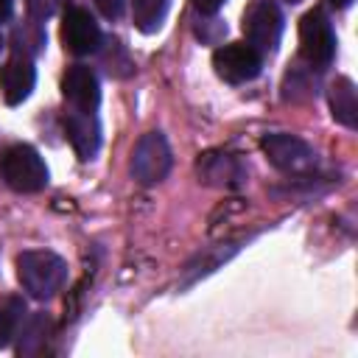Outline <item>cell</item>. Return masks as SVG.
<instances>
[{
    "instance_id": "obj_20",
    "label": "cell",
    "mask_w": 358,
    "mask_h": 358,
    "mask_svg": "<svg viewBox=\"0 0 358 358\" xmlns=\"http://www.w3.org/2000/svg\"><path fill=\"white\" fill-rule=\"evenodd\" d=\"M190 3H193V8L199 14H215L224 6V0H190Z\"/></svg>"
},
{
    "instance_id": "obj_2",
    "label": "cell",
    "mask_w": 358,
    "mask_h": 358,
    "mask_svg": "<svg viewBox=\"0 0 358 358\" xmlns=\"http://www.w3.org/2000/svg\"><path fill=\"white\" fill-rule=\"evenodd\" d=\"M0 173L17 193H39L48 185V165L36 148L14 143L0 154Z\"/></svg>"
},
{
    "instance_id": "obj_7",
    "label": "cell",
    "mask_w": 358,
    "mask_h": 358,
    "mask_svg": "<svg viewBox=\"0 0 358 358\" xmlns=\"http://www.w3.org/2000/svg\"><path fill=\"white\" fill-rule=\"evenodd\" d=\"M213 67H215V76L221 81H227V84H246V81L257 78V73L263 67V53H257L246 42H229V45L215 48Z\"/></svg>"
},
{
    "instance_id": "obj_9",
    "label": "cell",
    "mask_w": 358,
    "mask_h": 358,
    "mask_svg": "<svg viewBox=\"0 0 358 358\" xmlns=\"http://www.w3.org/2000/svg\"><path fill=\"white\" fill-rule=\"evenodd\" d=\"M62 95L70 103V109H76V112H95L98 103H101L98 76L90 67H84V64L67 67V73L62 78Z\"/></svg>"
},
{
    "instance_id": "obj_5",
    "label": "cell",
    "mask_w": 358,
    "mask_h": 358,
    "mask_svg": "<svg viewBox=\"0 0 358 358\" xmlns=\"http://www.w3.org/2000/svg\"><path fill=\"white\" fill-rule=\"evenodd\" d=\"M246 45H252L257 53H274L282 36V14L268 0H255L241 20Z\"/></svg>"
},
{
    "instance_id": "obj_24",
    "label": "cell",
    "mask_w": 358,
    "mask_h": 358,
    "mask_svg": "<svg viewBox=\"0 0 358 358\" xmlns=\"http://www.w3.org/2000/svg\"><path fill=\"white\" fill-rule=\"evenodd\" d=\"M285 3H299V0H285Z\"/></svg>"
},
{
    "instance_id": "obj_15",
    "label": "cell",
    "mask_w": 358,
    "mask_h": 358,
    "mask_svg": "<svg viewBox=\"0 0 358 358\" xmlns=\"http://www.w3.org/2000/svg\"><path fill=\"white\" fill-rule=\"evenodd\" d=\"M22 319H25L22 296H3L0 299V347H8L14 341Z\"/></svg>"
},
{
    "instance_id": "obj_1",
    "label": "cell",
    "mask_w": 358,
    "mask_h": 358,
    "mask_svg": "<svg viewBox=\"0 0 358 358\" xmlns=\"http://www.w3.org/2000/svg\"><path fill=\"white\" fill-rule=\"evenodd\" d=\"M17 280L34 299H50L67 282V263L56 252H22L17 257Z\"/></svg>"
},
{
    "instance_id": "obj_11",
    "label": "cell",
    "mask_w": 358,
    "mask_h": 358,
    "mask_svg": "<svg viewBox=\"0 0 358 358\" xmlns=\"http://www.w3.org/2000/svg\"><path fill=\"white\" fill-rule=\"evenodd\" d=\"M34 84H36V70H34L31 59L14 56L11 62H6L0 67V95H3V101L8 106L22 103L31 95Z\"/></svg>"
},
{
    "instance_id": "obj_19",
    "label": "cell",
    "mask_w": 358,
    "mask_h": 358,
    "mask_svg": "<svg viewBox=\"0 0 358 358\" xmlns=\"http://www.w3.org/2000/svg\"><path fill=\"white\" fill-rule=\"evenodd\" d=\"M95 6L101 8V14L106 20H117L120 11H123V0H95Z\"/></svg>"
},
{
    "instance_id": "obj_3",
    "label": "cell",
    "mask_w": 358,
    "mask_h": 358,
    "mask_svg": "<svg viewBox=\"0 0 358 358\" xmlns=\"http://www.w3.org/2000/svg\"><path fill=\"white\" fill-rule=\"evenodd\" d=\"M299 53L316 70H324L333 62L336 34H333V25L322 8H313L299 20Z\"/></svg>"
},
{
    "instance_id": "obj_21",
    "label": "cell",
    "mask_w": 358,
    "mask_h": 358,
    "mask_svg": "<svg viewBox=\"0 0 358 358\" xmlns=\"http://www.w3.org/2000/svg\"><path fill=\"white\" fill-rule=\"evenodd\" d=\"M14 11V0H0V22H6Z\"/></svg>"
},
{
    "instance_id": "obj_18",
    "label": "cell",
    "mask_w": 358,
    "mask_h": 358,
    "mask_svg": "<svg viewBox=\"0 0 358 358\" xmlns=\"http://www.w3.org/2000/svg\"><path fill=\"white\" fill-rule=\"evenodd\" d=\"M64 3H67V0H25L28 14H31V20H36V22L50 20L53 14H59Z\"/></svg>"
},
{
    "instance_id": "obj_23",
    "label": "cell",
    "mask_w": 358,
    "mask_h": 358,
    "mask_svg": "<svg viewBox=\"0 0 358 358\" xmlns=\"http://www.w3.org/2000/svg\"><path fill=\"white\" fill-rule=\"evenodd\" d=\"M0 50H3V34H0Z\"/></svg>"
},
{
    "instance_id": "obj_16",
    "label": "cell",
    "mask_w": 358,
    "mask_h": 358,
    "mask_svg": "<svg viewBox=\"0 0 358 358\" xmlns=\"http://www.w3.org/2000/svg\"><path fill=\"white\" fill-rule=\"evenodd\" d=\"M11 48H14V56H20V59L36 56V53L45 48V31H42V25H39L36 20H31V22H25V25L14 28V34H11Z\"/></svg>"
},
{
    "instance_id": "obj_14",
    "label": "cell",
    "mask_w": 358,
    "mask_h": 358,
    "mask_svg": "<svg viewBox=\"0 0 358 358\" xmlns=\"http://www.w3.org/2000/svg\"><path fill=\"white\" fill-rule=\"evenodd\" d=\"M50 327H53V319H50L48 313H36V316L22 327L17 352H20V355H39V352L45 350V341H48V336H50Z\"/></svg>"
},
{
    "instance_id": "obj_12",
    "label": "cell",
    "mask_w": 358,
    "mask_h": 358,
    "mask_svg": "<svg viewBox=\"0 0 358 358\" xmlns=\"http://www.w3.org/2000/svg\"><path fill=\"white\" fill-rule=\"evenodd\" d=\"M196 171L199 176L207 182V185H215V187H238L243 182V165L227 154V151H207L199 157L196 162Z\"/></svg>"
},
{
    "instance_id": "obj_6",
    "label": "cell",
    "mask_w": 358,
    "mask_h": 358,
    "mask_svg": "<svg viewBox=\"0 0 358 358\" xmlns=\"http://www.w3.org/2000/svg\"><path fill=\"white\" fill-rule=\"evenodd\" d=\"M260 148H263L266 159H268L277 171H282V173H296V176H302V173L313 171V165H316L313 148H310L305 140L294 137V134H282V131L266 134V137L260 140Z\"/></svg>"
},
{
    "instance_id": "obj_22",
    "label": "cell",
    "mask_w": 358,
    "mask_h": 358,
    "mask_svg": "<svg viewBox=\"0 0 358 358\" xmlns=\"http://www.w3.org/2000/svg\"><path fill=\"white\" fill-rule=\"evenodd\" d=\"M327 3H330V6H336V8H347L352 0H327Z\"/></svg>"
},
{
    "instance_id": "obj_10",
    "label": "cell",
    "mask_w": 358,
    "mask_h": 358,
    "mask_svg": "<svg viewBox=\"0 0 358 358\" xmlns=\"http://www.w3.org/2000/svg\"><path fill=\"white\" fill-rule=\"evenodd\" d=\"M64 134L73 145V151L78 154V159H92L101 148V126H98V117L95 112H76L70 109L64 115Z\"/></svg>"
},
{
    "instance_id": "obj_17",
    "label": "cell",
    "mask_w": 358,
    "mask_h": 358,
    "mask_svg": "<svg viewBox=\"0 0 358 358\" xmlns=\"http://www.w3.org/2000/svg\"><path fill=\"white\" fill-rule=\"evenodd\" d=\"M168 11V0H131V14H134V25L143 34H154L159 31L162 20Z\"/></svg>"
},
{
    "instance_id": "obj_8",
    "label": "cell",
    "mask_w": 358,
    "mask_h": 358,
    "mask_svg": "<svg viewBox=\"0 0 358 358\" xmlns=\"http://www.w3.org/2000/svg\"><path fill=\"white\" fill-rule=\"evenodd\" d=\"M62 42L73 56H87L101 48V28L92 14L81 6H70L62 17Z\"/></svg>"
},
{
    "instance_id": "obj_4",
    "label": "cell",
    "mask_w": 358,
    "mask_h": 358,
    "mask_svg": "<svg viewBox=\"0 0 358 358\" xmlns=\"http://www.w3.org/2000/svg\"><path fill=\"white\" fill-rule=\"evenodd\" d=\"M171 171V148L168 140L159 131H148L137 140L134 151H131V162H129V173L137 185H157L168 176Z\"/></svg>"
},
{
    "instance_id": "obj_13",
    "label": "cell",
    "mask_w": 358,
    "mask_h": 358,
    "mask_svg": "<svg viewBox=\"0 0 358 358\" xmlns=\"http://www.w3.org/2000/svg\"><path fill=\"white\" fill-rule=\"evenodd\" d=\"M330 112H333V117L341 123V126H347V129H355L358 126V95H355V84L347 78V76H341V78H336L333 84H330Z\"/></svg>"
}]
</instances>
